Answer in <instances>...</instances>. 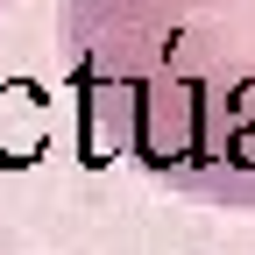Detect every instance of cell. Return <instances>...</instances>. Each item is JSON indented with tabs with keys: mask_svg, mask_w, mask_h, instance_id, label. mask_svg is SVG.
Listing matches in <instances>:
<instances>
[{
	"mask_svg": "<svg viewBox=\"0 0 255 255\" xmlns=\"http://www.w3.org/2000/svg\"><path fill=\"white\" fill-rule=\"evenodd\" d=\"M64 21L85 163L255 213V0H71Z\"/></svg>",
	"mask_w": 255,
	"mask_h": 255,
	"instance_id": "6da1fadb",
	"label": "cell"
},
{
	"mask_svg": "<svg viewBox=\"0 0 255 255\" xmlns=\"http://www.w3.org/2000/svg\"><path fill=\"white\" fill-rule=\"evenodd\" d=\"M43 135H50V114H43V92L28 85H7L0 92V163H36L43 156Z\"/></svg>",
	"mask_w": 255,
	"mask_h": 255,
	"instance_id": "7a4b0ae2",
	"label": "cell"
},
{
	"mask_svg": "<svg viewBox=\"0 0 255 255\" xmlns=\"http://www.w3.org/2000/svg\"><path fill=\"white\" fill-rule=\"evenodd\" d=\"M0 7H7V0H0Z\"/></svg>",
	"mask_w": 255,
	"mask_h": 255,
	"instance_id": "3957f363",
	"label": "cell"
}]
</instances>
